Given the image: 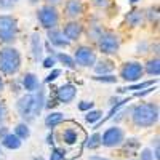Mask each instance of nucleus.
Listing matches in <instances>:
<instances>
[{"label":"nucleus","instance_id":"f257e3e1","mask_svg":"<svg viewBox=\"0 0 160 160\" xmlns=\"http://www.w3.org/2000/svg\"><path fill=\"white\" fill-rule=\"evenodd\" d=\"M158 104L157 102H141L131 109V122L139 128H151L158 122Z\"/></svg>","mask_w":160,"mask_h":160},{"label":"nucleus","instance_id":"f03ea898","mask_svg":"<svg viewBox=\"0 0 160 160\" xmlns=\"http://www.w3.org/2000/svg\"><path fill=\"white\" fill-rule=\"evenodd\" d=\"M21 53L11 45H5L0 50V74L13 77L21 71Z\"/></svg>","mask_w":160,"mask_h":160},{"label":"nucleus","instance_id":"7ed1b4c3","mask_svg":"<svg viewBox=\"0 0 160 160\" xmlns=\"http://www.w3.org/2000/svg\"><path fill=\"white\" fill-rule=\"evenodd\" d=\"M120 47H122V38L120 35L111 29H104L101 37L96 40V48L106 56H114L118 53Z\"/></svg>","mask_w":160,"mask_h":160},{"label":"nucleus","instance_id":"20e7f679","mask_svg":"<svg viewBox=\"0 0 160 160\" xmlns=\"http://www.w3.org/2000/svg\"><path fill=\"white\" fill-rule=\"evenodd\" d=\"M19 32V24L16 16L13 15H0V43L11 45L15 43Z\"/></svg>","mask_w":160,"mask_h":160},{"label":"nucleus","instance_id":"39448f33","mask_svg":"<svg viewBox=\"0 0 160 160\" xmlns=\"http://www.w3.org/2000/svg\"><path fill=\"white\" fill-rule=\"evenodd\" d=\"M37 19L45 31H50V29H55L59 26L61 13H59L58 7H51V5L45 3L37 10Z\"/></svg>","mask_w":160,"mask_h":160},{"label":"nucleus","instance_id":"423d86ee","mask_svg":"<svg viewBox=\"0 0 160 160\" xmlns=\"http://www.w3.org/2000/svg\"><path fill=\"white\" fill-rule=\"evenodd\" d=\"M144 75V68L139 61H127L122 64L118 72V77L128 83H136L141 80V77Z\"/></svg>","mask_w":160,"mask_h":160},{"label":"nucleus","instance_id":"0eeeda50","mask_svg":"<svg viewBox=\"0 0 160 160\" xmlns=\"http://www.w3.org/2000/svg\"><path fill=\"white\" fill-rule=\"evenodd\" d=\"M74 61L80 68H93L96 62V51L91 45H78L74 50Z\"/></svg>","mask_w":160,"mask_h":160},{"label":"nucleus","instance_id":"6e6552de","mask_svg":"<svg viewBox=\"0 0 160 160\" xmlns=\"http://www.w3.org/2000/svg\"><path fill=\"white\" fill-rule=\"evenodd\" d=\"M125 142V131L118 127H111L104 131V135L101 136V146L104 148H120Z\"/></svg>","mask_w":160,"mask_h":160},{"label":"nucleus","instance_id":"1a4fd4ad","mask_svg":"<svg viewBox=\"0 0 160 160\" xmlns=\"http://www.w3.org/2000/svg\"><path fill=\"white\" fill-rule=\"evenodd\" d=\"M16 111H18V114L22 117V120H24L26 123L35 118V115H34V93L22 95V96L18 99V102H16Z\"/></svg>","mask_w":160,"mask_h":160},{"label":"nucleus","instance_id":"9d476101","mask_svg":"<svg viewBox=\"0 0 160 160\" xmlns=\"http://www.w3.org/2000/svg\"><path fill=\"white\" fill-rule=\"evenodd\" d=\"M61 32L64 34V37L68 38L69 42H77V40H80V37L85 34V26L78 19H71L62 26Z\"/></svg>","mask_w":160,"mask_h":160},{"label":"nucleus","instance_id":"9b49d317","mask_svg":"<svg viewBox=\"0 0 160 160\" xmlns=\"http://www.w3.org/2000/svg\"><path fill=\"white\" fill-rule=\"evenodd\" d=\"M85 15V2L83 0H66L64 2V16L71 19H78Z\"/></svg>","mask_w":160,"mask_h":160},{"label":"nucleus","instance_id":"f8f14e48","mask_svg":"<svg viewBox=\"0 0 160 160\" xmlns=\"http://www.w3.org/2000/svg\"><path fill=\"white\" fill-rule=\"evenodd\" d=\"M77 96V88L75 85L72 83H64L61 85L59 88H56V93H55V98L58 99V102L61 104H69L75 99Z\"/></svg>","mask_w":160,"mask_h":160},{"label":"nucleus","instance_id":"ddd939ff","mask_svg":"<svg viewBox=\"0 0 160 160\" xmlns=\"http://www.w3.org/2000/svg\"><path fill=\"white\" fill-rule=\"evenodd\" d=\"M47 38H48V43L51 47H56V48H68V47H71V42L64 37V34L58 28L47 31Z\"/></svg>","mask_w":160,"mask_h":160},{"label":"nucleus","instance_id":"4468645a","mask_svg":"<svg viewBox=\"0 0 160 160\" xmlns=\"http://www.w3.org/2000/svg\"><path fill=\"white\" fill-rule=\"evenodd\" d=\"M125 22L128 24V28H131V29L141 28V26L146 22V19H144V10H139V8L130 10L125 15Z\"/></svg>","mask_w":160,"mask_h":160},{"label":"nucleus","instance_id":"2eb2a0df","mask_svg":"<svg viewBox=\"0 0 160 160\" xmlns=\"http://www.w3.org/2000/svg\"><path fill=\"white\" fill-rule=\"evenodd\" d=\"M31 53H32V58L34 61H40L43 56V43H42V37L40 34L35 31L31 35Z\"/></svg>","mask_w":160,"mask_h":160},{"label":"nucleus","instance_id":"dca6fc26","mask_svg":"<svg viewBox=\"0 0 160 160\" xmlns=\"http://www.w3.org/2000/svg\"><path fill=\"white\" fill-rule=\"evenodd\" d=\"M115 69V64L112 59L109 58H101L96 59L95 66H93V71H95V75H104V74H112Z\"/></svg>","mask_w":160,"mask_h":160},{"label":"nucleus","instance_id":"f3484780","mask_svg":"<svg viewBox=\"0 0 160 160\" xmlns=\"http://www.w3.org/2000/svg\"><path fill=\"white\" fill-rule=\"evenodd\" d=\"M78 128L80 127H68L61 131V141L66 146H75L78 142Z\"/></svg>","mask_w":160,"mask_h":160},{"label":"nucleus","instance_id":"a211bd4d","mask_svg":"<svg viewBox=\"0 0 160 160\" xmlns=\"http://www.w3.org/2000/svg\"><path fill=\"white\" fill-rule=\"evenodd\" d=\"M22 88L28 91V93H34L38 87H40V80L34 72H26L22 75Z\"/></svg>","mask_w":160,"mask_h":160},{"label":"nucleus","instance_id":"6ab92c4d","mask_svg":"<svg viewBox=\"0 0 160 160\" xmlns=\"http://www.w3.org/2000/svg\"><path fill=\"white\" fill-rule=\"evenodd\" d=\"M45 109V91L42 87H38L34 91V115H40Z\"/></svg>","mask_w":160,"mask_h":160},{"label":"nucleus","instance_id":"aec40b11","mask_svg":"<svg viewBox=\"0 0 160 160\" xmlns=\"http://www.w3.org/2000/svg\"><path fill=\"white\" fill-rule=\"evenodd\" d=\"M21 144H22V141L15 135V133H8V135H5V136L2 138V146H3L5 149H10V151L19 149Z\"/></svg>","mask_w":160,"mask_h":160},{"label":"nucleus","instance_id":"412c9836","mask_svg":"<svg viewBox=\"0 0 160 160\" xmlns=\"http://www.w3.org/2000/svg\"><path fill=\"white\" fill-rule=\"evenodd\" d=\"M142 68H144V74H148V75H152V77H158L160 75V59L157 56L151 58L146 64H142Z\"/></svg>","mask_w":160,"mask_h":160},{"label":"nucleus","instance_id":"4be33fe9","mask_svg":"<svg viewBox=\"0 0 160 160\" xmlns=\"http://www.w3.org/2000/svg\"><path fill=\"white\" fill-rule=\"evenodd\" d=\"M102 32H104L102 24L98 22V21H93V22L88 26V29H87V37H88V40H91L93 43H96V40L101 37Z\"/></svg>","mask_w":160,"mask_h":160},{"label":"nucleus","instance_id":"5701e85b","mask_svg":"<svg viewBox=\"0 0 160 160\" xmlns=\"http://www.w3.org/2000/svg\"><path fill=\"white\" fill-rule=\"evenodd\" d=\"M62 122H64V114H61V112H50L45 117V127L50 128V130H53L55 127L61 125Z\"/></svg>","mask_w":160,"mask_h":160},{"label":"nucleus","instance_id":"b1692460","mask_svg":"<svg viewBox=\"0 0 160 160\" xmlns=\"http://www.w3.org/2000/svg\"><path fill=\"white\" fill-rule=\"evenodd\" d=\"M144 19H146V22L157 26L158 24V19H160L158 5H154V7H149L148 10H144Z\"/></svg>","mask_w":160,"mask_h":160},{"label":"nucleus","instance_id":"393cba45","mask_svg":"<svg viewBox=\"0 0 160 160\" xmlns=\"http://www.w3.org/2000/svg\"><path fill=\"white\" fill-rule=\"evenodd\" d=\"M55 58H56V61H59L64 68H68V69H75V68H77L74 58H72L71 55H68V53L59 51V53H56V55H55Z\"/></svg>","mask_w":160,"mask_h":160},{"label":"nucleus","instance_id":"a878e982","mask_svg":"<svg viewBox=\"0 0 160 160\" xmlns=\"http://www.w3.org/2000/svg\"><path fill=\"white\" fill-rule=\"evenodd\" d=\"M15 135L22 141V139H28L31 136V130H29V125L26 123V122H21L15 127Z\"/></svg>","mask_w":160,"mask_h":160},{"label":"nucleus","instance_id":"bb28decb","mask_svg":"<svg viewBox=\"0 0 160 160\" xmlns=\"http://www.w3.org/2000/svg\"><path fill=\"white\" fill-rule=\"evenodd\" d=\"M154 83H157V78L155 80H148V82H141V83H135V85H130L128 88H118V91L120 93H123V91H138V90H144V88H149V87H152Z\"/></svg>","mask_w":160,"mask_h":160},{"label":"nucleus","instance_id":"cd10ccee","mask_svg":"<svg viewBox=\"0 0 160 160\" xmlns=\"http://www.w3.org/2000/svg\"><path fill=\"white\" fill-rule=\"evenodd\" d=\"M101 118H102V111H98V109H91L85 114V122L90 123V125L98 123Z\"/></svg>","mask_w":160,"mask_h":160},{"label":"nucleus","instance_id":"c85d7f7f","mask_svg":"<svg viewBox=\"0 0 160 160\" xmlns=\"http://www.w3.org/2000/svg\"><path fill=\"white\" fill-rule=\"evenodd\" d=\"M95 82H102V83H117V77L112 74H104V75H93L91 77Z\"/></svg>","mask_w":160,"mask_h":160},{"label":"nucleus","instance_id":"c756f323","mask_svg":"<svg viewBox=\"0 0 160 160\" xmlns=\"http://www.w3.org/2000/svg\"><path fill=\"white\" fill-rule=\"evenodd\" d=\"M101 146V135L99 133H93L87 141V148L88 149H98Z\"/></svg>","mask_w":160,"mask_h":160},{"label":"nucleus","instance_id":"7c9ffc66","mask_svg":"<svg viewBox=\"0 0 160 160\" xmlns=\"http://www.w3.org/2000/svg\"><path fill=\"white\" fill-rule=\"evenodd\" d=\"M8 118V109H7V104L0 99V125H3V122Z\"/></svg>","mask_w":160,"mask_h":160},{"label":"nucleus","instance_id":"2f4dec72","mask_svg":"<svg viewBox=\"0 0 160 160\" xmlns=\"http://www.w3.org/2000/svg\"><path fill=\"white\" fill-rule=\"evenodd\" d=\"M149 48H151V43H149V42H144V40H142V42H139V43L136 45V53H138V55H146V53L149 51Z\"/></svg>","mask_w":160,"mask_h":160},{"label":"nucleus","instance_id":"473e14b6","mask_svg":"<svg viewBox=\"0 0 160 160\" xmlns=\"http://www.w3.org/2000/svg\"><path fill=\"white\" fill-rule=\"evenodd\" d=\"M93 108H95V102H93V101H82V102H78V111H82V112H88Z\"/></svg>","mask_w":160,"mask_h":160},{"label":"nucleus","instance_id":"72a5a7b5","mask_svg":"<svg viewBox=\"0 0 160 160\" xmlns=\"http://www.w3.org/2000/svg\"><path fill=\"white\" fill-rule=\"evenodd\" d=\"M61 75V71L59 69H55V68H53L51 69V72L47 75V78H45V83H50V82H55V80L58 78Z\"/></svg>","mask_w":160,"mask_h":160},{"label":"nucleus","instance_id":"f704fd0d","mask_svg":"<svg viewBox=\"0 0 160 160\" xmlns=\"http://www.w3.org/2000/svg\"><path fill=\"white\" fill-rule=\"evenodd\" d=\"M112 2H114V0H93V3H95V7L102 8V10L109 8V7L112 5Z\"/></svg>","mask_w":160,"mask_h":160},{"label":"nucleus","instance_id":"c9c22d12","mask_svg":"<svg viewBox=\"0 0 160 160\" xmlns=\"http://www.w3.org/2000/svg\"><path fill=\"white\" fill-rule=\"evenodd\" d=\"M55 64H56L55 55H51V56H48V58L43 59V68H45V69H53V68H55Z\"/></svg>","mask_w":160,"mask_h":160},{"label":"nucleus","instance_id":"e433bc0d","mask_svg":"<svg viewBox=\"0 0 160 160\" xmlns=\"http://www.w3.org/2000/svg\"><path fill=\"white\" fill-rule=\"evenodd\" d=\"M64 158V152L58 148H55L51 151V155H50V160H62Z\"/></svg>","mask_w":160,"mask_h":160},{"label":"nucleus","instance_id":"4c0bfd02","mask_svg":"<svg viewBox=\"0 0 160 160\" xmlns=\"http://www.w3.org/2000/svg\"><path fill=\"white\" fill-rule=\"evenodd\" d=\"M139 160H154L152 151L151 149H142L141 151V155H139Z\"/></svg>","mask_w":160,"mask_h":160},{"label":"nucleus","instance_id":"58836bf2","mask_svg":"<svg viewBox=\"0 0 160 160\" xmlns=\"http://www.w3.org/2000/svg\"><path fill=\"white\" fill-rule=\"evenodd\" d=\"M127 148H133V149H136V148H139V141L136 139V138H130V139H127V142H123Z\"/></svg>","mask_w":160,"mask_h":160},{"label":"nucleus","instance_id":"ea45409f","mask_svg":"<svg viewBox=\"0 0 160 160\" xmlns=\"http://www.w3.org/2000/svg\"><path fill=\"white\" fill-rule=\"evenodd\" d=\"M13 3L11 0H0V10H11L13 8Z\"/></svg>","mask_w":160,"mask_h":160},{"label":"nucleus","instance_id":"a19ab883","mask_svg":"<svg viewBox=\"0 0 160 160\" xmlns=\"http://www.w3.org/2000/svg\"><path fill=\"white\" fill-rule=\"evenodd\" d=\"M58 104H59V102H58L56 98H51V99L45 101V108H47V109H53V108H56Z\"/></svg>","mask_w":160,"mask_h":160},{"label":"nucleus","instance_id":"79ce46f5","mask_svg":"<svg viewBox=\"0 0 160 160\" xmlns=\"http://www.w3.org/2000/svg\"><path fill=\"white\" fill-rule=\"evenodd\" d=\"M152 91H154V87H149V88H144V91H136V93H135V96L142 98V96L149 95V93H152Z\"/></svg>","mask_w":160,"mask_h":160},{"label":"nucleus","instance_id":"37998d69","mask_svg":"<svg viewBox=\"0 0 160 160\" xmlns=\"http://www.w3.org/2000/svg\"><path fill=\"white\" fill-rule=\"evenodd\" d=\"M154 160H160V146H158V138H155V149L152 152Z\"/></svg>","mask_w":160,"mask_h":160},{"label":"nucleus","instance_id":"c03bdc74","mask_svg":"<svg viewBox=\"0 0 160 160\" xmlns=\"http://www.w3.org/2000/svg\"><path fill=\"white\" fill-rule=\"evenodd\" d=\"M158 48H160V43H158V42H155V43H152V45H151L149 51H152V53H154V56H157V58H158V53H160V51H158Z\"/></svg>","mask_w":160,"mask_h":160},{"label":"nucleus","instance_id":"a18cd8bd","mask_svg":"<svg viewBox=\"0 0 160 160\" xmlns=\"http://www.w3.org/2000/svg\"><path fill=\"white\" fill-rule=\"evenodd\" d=\"M47 5H51V7H58L61 3H64V0H45Z\"/></svg>","mask_w":160,"mask_h":160},{"label":"nucleus","instance_id":"49530a36","mask_svg":"<svg viewBox=\"0 0 160 160\" xmlns=\"http://www.w3.org/2000/svg\"><path fill=\"white\" fill-rule=\"evenodd\" d=\"M5 135H8V128L5 125H0V139H2Z\"/></svg>","mask_w":160,"mask_h":160},{"label":"nucleus","instance_id":"de8ad7c7","mask_svg":"<svg viewBox=\"0 0 160 160\" xmlns=\"http://www.w3.org/2000/svg\"><path fill=\"white\" fill-rule=\"evenodd\" d=\"M53 139H55V136H53V133H50V135L47 136V142H48V144H53V142H55Z\"/></svg>","mask_w":160,"mask_h":160},{"label":"nucleus","instance_id":"09e8293b","mask_svg":"<svg viewBox=\"0 0 160 160\" xmlns=\"http://www.w3.org/2000/svg\"><path fill=\"white\" fill-rule=\"evenodd\" d=\"M3 88H5V80H3V77H0V93L3 91Z\"/></svg>","mask_w":160,"mask_h":160},{"label":"nucleus","instance_id":"8fccbe9b","mask_svg":"<svg viewBox=\"0 0 160 160\" xmlns=\"http://www.w3.org/2000/svg\"><path fill=\"white\" fill-rule=\"evenodd\" d=\"M90 160H109V158H104V157H98V155H93V157H90Z\"/></svg>","mask_w":160,"mask_h":160},{"label":"nucleus","instance_id":"3c124183","mask_svg":"<svg viewBox=\"0 0 160 160\" xmlns=\"http://www.w3.org/2000/svg\"><path fill=\"white\" fill-rule=\"evenodd\" d=\"M138 2H139V0H130V3H131V5H135V3H138Z\"/></svg>","mask_w":160,"mask_h":160},{"label":"nucleus","instance_id":"603ef678","mask_svg":"<svg viewBox=\"0 0 160 160\" xmlns=\"http://www.w3.org/2000/svg\"><path fill=\"white\" fill-rule=\"evenodd\" d=\"M34 160H43V157H35Z\"/></svg>","mask_w":160,"mask_h":160},{"label":"nucleus","instance_id":"864d4df0","mask_svg":"<svg viewBox=\"0 0 160 160\" xmlns=\"http://www.w3.org/2000/svg\"><path fill=\"white\" fill-rule=\"evenodd\" d=\"M38 2V0H31V3H37Z\"/></svg>","mask_w":160,"mask_h":160},{"label":"nucleus","instance_id":"5fc2aeb1","mask_svg":"<svg viewBox=\"0 0 160 160\" xmlns=\"http://www.w3.org/2000/svg\"><path fill=\"white\" fill-rule=\"evenodd\" d=\"M11 2H13V3H16V2H19V0H11Z\"/></svg>","mask_w":160,"mask_h":160},{"label":"nucleus","instance_id":"6e6d98bb","mask_svg":"<svg viewBox=\"0 0 160 160\" xmlns=\"http://www.w3.org/2000/svg\"><path fill=\"white\" fill-rule=\"evenodd\" d=\"M130 160H138V158H130Z\"/></svg>","mask_w":160,"mask_h":160}]
</instances>
